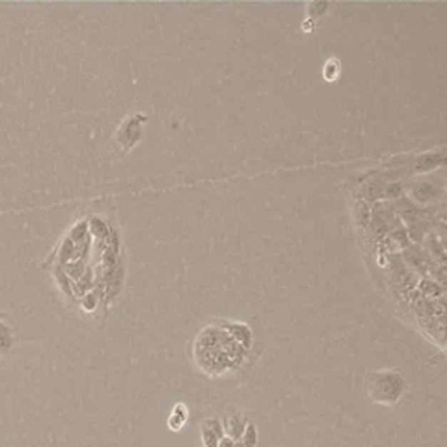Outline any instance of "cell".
<instances>
[{"label":"cell","instance_id":"1","mask_svg":"<svg viewBox=\"0 0 447 447\" xmlns=\"http://www.w3.org/2000/svg\"><path fill=\"white\" fill-rule=\"evenodd\" d=\"M404 391H406V383L399 374L383 372V374H372L369 379V395L374 402L394 406Z\"/></svg>","mask_w":447,"mask_h":447},{"label":"cell","instance_id":"2","mask_svg":"<svg viewBox=\"0 0 447 447\" xmlns=\"http://www.w3.org/2000/svg\"><path fill=\"white\" fill-rule=\"evenodd\" d=\"M200 435H201V442H203V447H217L219 446L220 438L225 437L224 423L220 421L217 416H212V418L205 419V421L201 423Z\"/></svg>","mask_w":447,"mask_h":447},{"label":"cell","instance_id":"3","mask_svg":"<svg viewBox=\"0 0 447 447\" xmlns=\"http://www.w3.org/2000/svg\"><path fill=\"white\" fill-rule=\"evenodd\" d=\"M247 425V418H243L241 414H231L224 425V435L231 438V441H240Z\"/></svg>","mask_w":447,"mask_h":447},{"label":"cell","instance_id":"4","mask_svg":"<svg viewBox=\"0 0 447 447\" xmlns=\"http://www.w3.org/2000/svg\"><path fill=\"white\" fill-rule=\"evenodd\" d=\"M189 419V409L185 404H177V406L173 407L172 414L168 416V428L172 431H180L182 428L185 426V423H187Z\"/></svg>","mask_w":447,"mask_h":447},{"label":"cell","instance_id":"5","mask_svg":"<svg viewBox=\"0 0 447 447\" xmlns=\"http://www.w3.org/2000/svg\"><path fill=\"white\" fill-rule=\"evenodd\" d=\"M240 442L245 447H257V444H259V430H257V425H255V423L248 421L247 428H245L243 435H241Z\"/></svg>","mask_w":447,"mask_h":447},{"label":"cell","instance_id":"6","mask_svg":"<svg viewBox=\"0 0 447 447\" xmlns=\"http://www.w3.org/2000/svg\"><path fill=\"white\" fill-rule=\"evenodd\" d=\"M235 442L236 441H231V438H229V437H222V438H220L219 446H217V447H232V446H235Z\"/></svg>","mask_w":447,"mask_h":447},{"label":"cell","instance_id":"7","mask_svg":"<svg viewBox=\"0 0 447 447\" xmlns=\"http://www.w3.org/2000/svg\"><path fill=\"white\" fill-rule=\"evenodd\" d=\"M232 447H245V446H243V444H241V442H240V441H236V442H235V446H232Z\"/></svg>","mask_w":447,"mask_h":447}]
</instances>
